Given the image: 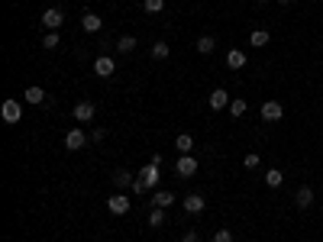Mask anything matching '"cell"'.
Here are the masks:
<instances>
[{"instance_id":"obj_1","label":"cell","mask_w":323,"mask_h":242,"mask_svg":"<svg viewBox=\"0 0 323 242\" xmlns=\"http://www.w3.org/2000/svg\"><path fill=\"white\" fill-rule=\"evenodd\" d=\"M159 178H162V175H159V165H152V162H149L146 168L139 171V178H136L133 191H136V194H146L149 188H155V184H159Z\"/></svg>"},{"instance_id":"obj_2","label":"cell","mask_w":323,"mask_h":242,"mask_svg":"<svg viewBox=\"0 0 323 242\" xmlns=\"http://www.w3.org/2000/svg\"><path fill=\"white\" fill-rule=\"evenodd\" d=\"M0 116H3V123H19V116H23V107H19V100H3V107H0Z\"/></svg>"},{"instance_id":"obj_3","label":"cell","mask_w":323,"mask_h":242,"mask_svg":"<svg viewBox=\"0 0 323 242\" xmlns=\"http://www.w3.org/2000/svg\"><path fill=\"white\" fill-rule=\"evenodd\" d=\"M61 23H65V13H61L58 6H49V10L42 13V26H45V29H49V32H55V29H58Z\"/></svg>"},{"instance_id":"obj_4","label":"cell","mask_w":323,"mask_h":242,"mask_svg":"<svg viewBox=\"0 0 323 242\" xmlns=\"http://www.w3.org/2000/svg\"><path fill=\"white\" fill-rule=\"evenodd\" d=\"M281 116H285V107H281L278 100H265L262 103V120L265 123H278Z\"/></svg>"},{"instance_id":"obj_5","label":"cell","mask_w":323,"mask_h":242,"mask_svg":"<svg viewBox=\"0 0 323 242\" xmlns=\"http://www.w3.org/2000/svg\"><path fill=\"white\" fill-rule=\"evenodd\" d=\"M94 116H97V107H94L91 100H81L78 107H74V120L78 123H91Z\"/></svg>"},{"instance_id":"obj_6","label":"cell","mask_w":323,"mask_h":242,"mask_svg":"<svg viewBox=\"0 0 323 242\" xmlns=\"http://www.w3.org/2000/svg\"><path fill=\"white\" fill-rule=\"evenodd\" d=\"M107 210H110V213H116V217L129 213V197H126V194H113V197L107 200Z\"/></svg>"},{"instance_id":"obj_7","label":"cell","mask_w":323,"mask_h":242,"mask_svg":"<svg viewBox=\"0 0 323 242\" xmlns=\"http://www.w3.org/2000/svg\"><path fill=\"white\" fill-rule=\"evenodd\" d=\"M175 171H178L181 178H194V175H197V158L181 155V158H178V165H175Z\"/></svg>"},{"instance_id":"obj_8","label":"cell","mask_w":323,"mask_h":242,"mask_svg":"<svg viewBox=\"0 0 323 242\" xmlns=\"http://www.w3.org/2000/svg\"><path fill=\"white\" fill-rule=\"evenodd\" d=\"M84 142H87V136L81 133V129H68V136H65V149L78 152V149H84Z\"/></svg>"},{"instance_id":"obj_9","label":"cell","mask_w":323,"mask_h":242,"mask_svg":"<svg viewBox=\"0 0 323 242\" xmlns=\"http://www.w3.org/2000/svg\"><path fill=\"white\" fill-rule=\"evenodd\" d=\"M181 204H184V210H188V213H204V207H207V200H204L201 194H188V197H184Z\"/></svg>"},{"instance_id":"obj_10","label":"cell","mask_w":323,"mask_h":242,"mask_svg":"<svg viewBox=\"0 0 323 242\" xmlns=\"http://www.w3.org/2000/svg\"><path fill=\"white\" fill-rule=\"evenodd\" d=\"M94 71H97V78H110V74L116 71V65H113V58H107V55H100L97 61H94Z\"/></svg>"},{"instance_id":"obj_11","label":"cell","mask_w":323,"mask_h":242,"mask_svg":"<svg viewBox=\"0 0 323 242\" xmlns=\"http://www.w3.org/2000/svg\"><path fill=\"white\" fill-rule=\"evenodd\" d=\"M100 26H104V19H100L97 13H84V16H81V29L84 32H100Z\"/></svg>"},{"instance_id":"obj_12","label":"cell","mask_w":323,"mask_h":242,"mask_svg":"<svg viewBox=\"0 0 323 242\" xmlns=\"http://www.w3.org/2000/svg\"><path fill=\"white\" fill-rule=\"evenodd\" d=\"M207 103H210V110H223L226 103H230V94H226L223 87H217V91L207 97Z\"/></svg>"},{"instance_id":"obj_13","label":"cell","mask_w":323,"mask_h":242,"mask_svg":"<svg viewBox=\"0 0 323 242\" xmlns=\"http://www.w3.org/2000/svg\"><path fill=\"white\" fill-rule=\"evenodd\" d=\"M113 184H116L120 191H126V188H133V184H136V178L129 175L126 168H120V171H113Z\"/></svg>"},{"instance_id":"obj_14","label":"cell","mask_w":323,"mask_h":242,"mask_svg":"<svg viewBox=\"0 0 323 242\" xmlns=\"http://www.w3.org/2000/svg\"><path fill=\"white\" fill-rule=\"evenodd\" d=\"M226 65H230L233 71H239V68L246 65V55L239 52V48H230V52H226Z\"/></svg>"},{"instance_id":"obj_15","label":"cell","mask_w":323,"mask_h":242,"mask_svg":"<svg viewBox=\"0 0 323 242\" xmlns=\"http://www.w3.org/2000/svg\"><path fill=\"white\" fill-rule=\"evenodd\" d=\"M294 204H298L301 210H307V207L314 204V191H311V188H301L298 194H294Z\"/></svg>"},{"instance_id":"obj_16","label":"cell","mask_w":323,"mask_h":242,"mask_svg":"<svg viewBox=\"0 0 323 242\" xmlns=\"http://www.w3.org/2000/svg\"><path fill=\"white\" fill-rule=\"evenodd\" d=\"M26 103H36V107H39V103H45V91H42V87H36V84H32V87H26Z\"/></svg>"},{"instance_id":"obj_17","label":"cell","mask_w":323,"mask_h":242,"mask_svg":"<svg viewBox=\"0 0 323 242\" xmlns=\"http://www.w3.org/2000/svg\"><path fill=\"white\" fill-rule=\"evenodd\" d=\"M171 204H175V194H168V191H155L152 194V207H162L165 210V207H171Z\"/></svg>"},{"instance_id":"obj_18","label":"cell","mask_w":323,"mask_h":242,"mask_svg":"<svg viewBox=\"0 0 323 242\" xmlns=\"http://www.w3.org/2000/svg\"><path fill=\"white\" fill-rule=\"evenodd\" d=\"M175 149L181 152V155H191V149H194V139H191L188 133H181V136L175 139Z\"/></svg>"},{"instance_id":"obj_19","label":"cell","mask_w":323,"mask_h":242,"mask_svg":"<svg viewBox=\"0 0 323 242\" xmlns=\"http://www.w3.org/2000/svg\"><path fill=\"white\" fill-rule=\"evenodd\" d=\"M249 45L252 48H265V45H269V32H265V29H256L249 36Z\"/></svg>"},{"instance_id":"obj_20","label":"cell","mask_w":323,"mask_h":242,"mask_svg":"<svg viewBox=\"0 0 323 242\" xmlns=\"http://www.w3.org/2000/svg\"><path fill=\"white\" fill-rule=\"evenodd\" d=\"M214 48H217L214 36H201V39H197V52H201V55H210Z\"/></svg>"},{"instance_id":"obj_21","label":"cell","mask_w":323,"mask_h":242,"mask_svg":"<svg viewBox=\"0 0 323 242\" xmlns=\"http://www.w3.org/2000/svg\"><path fill=\"white\" fill-rule=\"evenodd\" d=\"M281 181H285V175H281L278 168L265 171V184H269V188H281Z\"/></svg>"},{"instance_id":"obj_22","label":"cell","mask_w":323,"mask_h":242,"mask_svg":"<svg viewBox=\"0 0 323 242\" xmlns=\"http://www.w3.org/2000/svg\"><path fill=\"white\" fill-rule=\"evenodd\" d=\"M165 223V210L162 207H152V210H149V226H162Z\"/></svg>"},{"instance_id":"obj_23","label":"cell","mask_w":323,"mask_h":242,"mask_svg":"<svg viewBox=\"0 0 323 242\" xmlns=\"http://www.w3.org/2000/svg\"><path fill=\"white\" fill-rule=\"evenodd\" d=\"M168 52H171L168 42H155V45H152V55H155L159 61H162V58H168Z\"/></svg>"},{"instance_id":"obj_24","label":"cell","mask_w":323,"mask_h":242,"mask_svg":"<svg viewBox=\"0 0 323 242\" xmlns=\"http://www.w3.org/2000/svg\"><path fill=\"white\" fill-rule=\"evenodd\" d=\"M116 48H120V52H133V48H136V39L133 36H123L120 42H116Z\"/></svg>"},{"instance_id":"obj_25","label":"cell","mask_w":323,"mask_h":242,"mask_svg":"<svg viewBox=\"0 0 323 242\" xmlns=\"http://www.w3.org/2000/svg\"><path fill=\"white\" fill-rule=\"evenodd\" d=\"M230 113L233 116H243L246 113V100H239V97H236V100H230Z\"/></svg>"},{"instance_id":"obj_26","label":"cell","mask_w":323,"mask_h":242,"mask_svg":"<svg viewBox=\"0 0 323 242\" xmlns=\"http://www.w3.org/2000/svg\"><path fill=\"white\" fill-rule=\"evenodd\" d=\"M142 6H146V13H162L165 10V0H146Z\"/></svg>"},{"instance_id":"obj_27","label":"cell","mask_w":323,"mask_h":242,"mask_svg":"<svg viewBox=\"0 0 323 242\" xmlns=\"http://www.w3.org/2000/svg\"><path fill=\"white\" fill-rule=\"evenodd\" d=\"M42 45H45V48H58V32H45Z\"/></svg>"},{"instance_id":"obj_28","label":"cell","mask_w":323,"mask_h":242,"mask_svg":"<svg viewBox=\"0 0 323 242\" xmlns=\"http://www.w3.org/2000/svg\"><path fill=\"white\" fill-rule=\"evenodd\" d=\"M259 162H262V158H259L256 152H249V155L243 158V165H246V168H259Z\"/></svg>"},{"instance_id":"obj_29","label":"cell","mask_w":323,"mask_h":242,"mask_svg":"<svg viewBox=\"0 0 323 242\" xmlns=\"http://www.w3.org/2000/svg\"><path fill=\"white\" fill-rule=\"evenodd\" d=\"M214 242H233V233L230 230H217L214 233Z\"/></svg>"},{"instance_id":"obj_30","label":"cell","mask_w":323,"mask_h":242,"mask_svg":"<svg viewBox=\"0 0 323 242\" xmlns=\"http://www.w3.org/2000/svg\"><path fill=\"white\" fill-rule=\"evenodd\" d=\"M181 242H197V233H194V230H188V233L181 236Z\"/></svg>"},{"instance_id":"obj_31","label":"cell","mask_w":323,"mask_h":242,"mask_svg":"<svg viewBox=\"0 0 323 242\" xmlns=\"http://www.w3.org/2000/svg\"><path fill=\"white\" fill-rule=\"evenodd\" d=\"M104 136H107V133H104V129L97 126V129H94V133H91V139H94V142H100V139H104Z\"/></svg>"},{"instance_id":"obj_32","label":"cell","mask_w":323,"mask_h":242,"mask_svg":"<svg viewBox=\"0 0 323 242\" xmlns=\"http://www.w3.org/2000/svg\"><path fill=\"white\" fill-rule=\"evenodd\" d=\"M278 3H291V0H278Z\"/></svg>"}]
</instances>
